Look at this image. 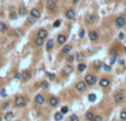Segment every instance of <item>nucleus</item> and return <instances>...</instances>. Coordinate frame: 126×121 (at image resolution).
I'll return each instance as SVG.
<instances>
[{
	"mask_svg": "<svg viewBox=\"0 0 126 121\" xmlns=\"http://www.w3.org/2000/svg\"><path fill=\"white\" fill-rule=\"evenodd\" d=\"M65 16H66V18H67V19L74 20L76 18V12H75V10H73V9H68L67 11H66Z\"/></svg>",
	"mask_w": 126,
	"mask_h": 121,
	"instance_id": "nucleus-6",
	"label": "nucleus"
},
{
	"mask_svg": "<svg viewBox=\"0 0 126 121\" xmlns=\"http://www.w3.org/2000/svg\"><path fill=\"white\" fill-rule=\"evenodd\" d=\"M96 81H97V79H96V77H95L94 75H90V73H88V75L85 76V82H86V85L94 86L95 83H96Z\"/></svg>",
	"mask_w": 126,
	"mask_h": 121,
	"instance_id": "nucleus-1",
	"label": "nucleus"
},
{
	"mask_svg": "<svg viewBox=\"0 0 126 121\" xmlns=\"http://www.w3.org/2000/svg\"><path fill=\"white\" fill-rule=\"evenodd\" d=\"M103 68H104V70H105V71H111V66L103 65Z\"/></svg>",
	"mask_w": 126,
	"mask_h": 121,
	"instance_id": "nucleus-41",
	"label": "nucleus"
},
{
	"mask_svg": "<svg viewBox=\"0 0 126 121\" xmlns=\"http://www.w3.org/2000/svg\"><path fill=\"white\" fill-rule=\"evenodd\" d=\"M71 49H73V46L71 44H66V46H64L63 48V53H69L71 51Z\"/></svg>",
	"mask_w": 126,
	"mask_h": 121,
	"instance_id": "nucleus-20",
	"label": "nucleus"
},
{
	"mask_svg": "<svg viewBox=\"0 0 126 121\" xmlns=\"http://www.w3.org/2000/svg\"><path fill=\"white\" fill-rule=\"evenodd\" d=\"M35 101H36L37 104H44L46 100H45V97L42 95H37L35 97Z\"/></svg>",
	"mask_w": 126,
	"mask_h": 121,
	"instance_id": "nucleus-11",
	"label": "nucleus"
},
{
	"mask_svg": "<svg viewBox=\"0 0 126 121\" xmlns=\"http://www.w3.org/2000/svg\"><path fill=\"white\" fill-rule=\"evenodd\" d=\"M78 2V0H74V3H77Z\"/></svg>",
	"mask_w": 126,
	"mask_h": 121,
	"instance_id": "nucleus-47",
	"label": "nucleus"
},
{
	"mask_svg": "<svg viewBox=\"0 0 126 121\" xmlns=\"http://www.w3.org/2000/svg\"><path fill=\"white\" fill-rule=\"evenodd\" d=\"M54 118H55L56 121H61L64 119V114L61 113V112H55V114H54Z\"/></svg>",
	"mask_w": 126,
	"mask_h": 121,
	"instance_id": "nucleus-19",
	"label": "nucleus"
},
{
	"mask_svg": "<svg viewBox=\"0 0 126 121\" xmlns=\"http://www.w3.org/2000/svg\"><path fill=\"white\" fill-rule=\"evenodd\" d=\"M27 21H28V22H29V23H35V22H36L37 21V19H36V18H35V17H32V16H28V20H27Z\"/></svg>",
	"mask_w": 126,
	"mask_h": 121,
	"instance_id": "nucleus-31",
	"label": "nucleus"
},
{
	"mask_svg": "<svg viewBox=\"0 0 126 121\" xmlns=\"http://www.w3.org/2000/svg\"><path fill=\"white\" fill-rule=\"evenodd\" d=\"M103 67V63H102V61H99V60H97V61H95L94 62V68L96 69V70H99L100 68Z\"/></svg>",
	"mask_w": 126,
	"mask_h": 121,
	"instance_id": "nucleus-24",
	"label": "nucleus"
},
{
	"mask_svg": "<svg viewBox=\"0 0 126 121\" xmlns=\"http://www.w3.org/2000/svg\"><path fill=\"white\" fill-rule=\"evenodd\" d=\"M114 100H115V102H117V103H121V102L124 100L123 92H117L116 95L114 96Z\"/></svg>",
	"mask_w": 126,
	"mask_h": 121,
	"instance_id": "nucleus-10",
	"label": "nucleus"
},
{
	"mask_svg": "<svg viewBox=\"0 0 126 121\" xmlns=\"http://www.w3.org/2000/svg\"><path fill=\"white\" fill-rule=\"evenodd\" d=\"M0 121H1V117H0Z\"/></svg>",
	"mask_w": 126,
	"mask_h": 121,
	"instance_id": "nucleus-48",
	"label": "nucleus"
},
{
	"mask_svg": "<svg viewBox=\"0 0 126 121\" xmlns=\"http://www.w3.org/2000/svg\"><path fill=\"white\" fill-rule=\"evenodd\" d=\"M15 104H16V107L22 108V107L26 106V99H25L22 96H17V97L15 98Z\"/></svg>",
	"mask_w": 126,
	"mask_h": 121,
	"instance_id": "nucleus-2",
	"label": "nucleus"
},
{
	"mask_svg": "<svg viewBox=\"0 0 126 121\" xmlns=\"http://www.w3.org/2000/svg\"><path fill=\"white\" fill-rule=\"evenodd\" d=\"M84 36H85V30L82 29L79 31V37H80V38H84Z\"/></svg>",
	"mask_w": 126,
	"mask_h": 121,
	"instance_id": "nucleus-43",
	"label": "nucleus"
},
{
	"mask_svg": "<svg viewBox=\"0 0 126 121\" xmlns=\"http://www.w3.org/2000/svg\"><path fill=\"white\" fill-rule=\"evenodd\" d=\"M54 44H55L54 39H48V41L46 42V48H47V50H50V49H53V48H54Z\"/></svg>",
	"mask_w": 126,
	"mask_h": 121,
	"instance_id": "nucleus-18",
	"label": "nucleus"
},
{
	"mask_svg": "<svg viewBox=\"0 0 126 121\" xmlns=\"http://www.w3.org/2000/svg\"><path fill=\"white\" fill-rule=\"evenodd\" d=\"M12 118H14V112L9 111V112H7V113L5 114V120H7V121H10V120H11Z\"/></svg>",
	"mask_w": 126,
	"mask_h": 121,
	"instance_id": "nucleus-26",
	"label": "nucleus"
},
{
	"mask_svg": "<svg viewBox=\"0 0 126 121\" xmlns=\"http://www.w3.org/2000/svg\"><path fill=\"white\" fill-rule=\"evenodd\" d=\"M6 31H7V26H6V23L3 21H0V32L5 33Z\"/></svg>",
	"mask_w": 126,
	"mask_h": 121,
	"instance_id": "nucleus-23",
	"label": "nucleus"
},
{
	"mask_svg": "<svg viewBox=\"0 0 126 121\" xmlns=\"http://www.w3.org/2000/svg\"><path fill=\"white\" fill-rule=\"evenodd\" d=\"M74 60H75V56H74V55H68L67 58H66V61H67L68 63L74 62Z\"/></svg>",
	"mask_w": 126,
	"mask_h": 121,
	"instance_id": "nucleus-28",
	"label": "nucleus"
},
{
	"mask_svg": "<svg viewBox=\"0 0 126 121\" xmlns=\"http://www.w3.org/2000/svg\"><path fill=\"white\" fill-rule=\"evenodd\" d=\"M106 1H108V0H106Z\"/></svg>",
	"mask_w": 126,
	"mask_h": 121,
	"instance_id": "nucleus-49",
	"label": "nucleus"
},
{
	"mask_svg": "<svg viewBox=\"0 0 126 121\" xmlns=\"http://www.w3.org/2000/svg\"><path fill=\"white\" fill-rule=\"evenodd\" d=\"M18 13H19V16H26L28 13V9L26 7H24V6H21L18 9Z\"/></svg>",
	"mask_w": 126,
	"mask_h": 121,
	"instance_id": "nucleus-16",
	"label": "nucleus"
},
{
	"mask_svg": "<svg viewBox=\"0 0 126 121\" xmlns=\"http://www.w3.org/2000/svg\"><path fill=\"white\" fill-rule=\"evenodd\" d=\"M60 23H61V22H60V20H56V21L54 22L53 27H54V28H58V27L60 26Z\"/></svg>",
	"mask_w": 126,
	"mask_h": 121,
	"instance_id": "nucleus-37",
	"label": "nucleus"
},
{
	"mask_svg": "<svg viewBox=\"0 0 126 121\" xmlns=\"http://www.w3.org/2000/svg\"><path fill=\"white\" fill-rule=\"evenodd\" d=\"M48 81H46V80H44V81H41V83H40V87L42 88V89H47L48 88Z\"/></svg>",
	"mask_w": 126,
	"mask_h": 121,
	"instance_id": "nucleus-32",
	"label": "nucleus"
},
{
	"mask_svg": "<svg viewBox=\"0 0 126 121\" xmlns=\"http://www.w3.org/2000/svg\"><path fill=\"white\" fill-rule=\"evenodd\" d=\"M15 33L17 34V36H21V34H22V30L21 29H16L15 30Z\"/></svg>",
	"mask_w": 126,
	"mask_h": 121,
	"instance_id": "nucleus-42",
	"label": "nucleus"
},
{
	"mask_svg": "<svg viewBox=\"0 0 126 121\" xmlns=\"http://www.w3.org/2000/svg\"><path fill=\"white\" fill-rule=\"evenodd\" d=\"M86 67H87V66L85 65V63H79V65H78V71H79V72H83V71H85V69H86Z\"/></svg>",
	"mask_w": 126,
	"mask_h": 121,
	"instance_id": "nucleus-29",
	"label": "nucleus"
},
{
	"mask_svg": "<svg viewBox=\"0 0 126 121\" xmlns=\"http://www.w3.org/2000/svg\"><path fill=\"white\" fill-rule=\"evenodd\" d=\"M95 16L94 15H87L86 16V18H85V21L87 22V23H93V22L95 21Z\"/></svg>",
	"mask_w": 126,
	"mask_h": 121,
	"instance_id": "nucleus-17",
	"label": "nucleus"
},
{
	"mask_svg": "<svg viewBox=\"0 0 126 121\" xmlns=\"http://www.w3.org/2000/svg\"><path fill=\"white\" fill-rule=\"evenodd\" d=\"M8 106H9V103H5V104H3V109H6Z\"/></svg>",
	"mask_w": 126,
	"mask_h": 121,
	"instance_id": "nucleus-46",
	"label": "nucleus"
},
{
	"mask_svg": "<svg viewBox=\"0 0 126 121\" xmlns=\"http://www.w3.org/2000/svg\"><path fill=\"white\" fill-rule=\"evenodd\" d=\"M88 37H89L90 41H97V40H98V33H97L96 31H89Z\"/></svg>",
	"mask_w": 126,
	"mask_h": 121,
	"instance_id": "nucleus-13",
	"label": "nucleus"
},
{
	"mask_svg": "<svg viewBox=\"0 0 126 121\" xmlns=\"http://www.w3.org/2000/svg\"><path fill=\"white\" fill-rule=\"evenodd\" d=\"M9 18H10V19H12V20L17 19V12H10Z\"/></svg>",
	"mask_w": 126,
	"mask_h": 121,
	"instance_id": "nucleus-34",
	"label": "nucleus"
},
{
	"mask_svg": "<svg viewBox=\"0 0 126 121\" xmlns=\"http://www.w3.org/2000/svg\"><path fill=\"white\" fill-rule=\"evenodd\" d=\"M35 44H36L37 47H41L42 44H44V39L42 38H39V37H37V39L35 40Z\"/></svg>",
	"mask_w": 126,
	"mask_h": 121,
	"instance_id": "nucleus-22",
	"label": "nucleus"
},
{
	"mask_svg": "<svg viewBox=\"0 0 126 121\" xmlns=\"http://www.w3.org/2000/svg\"><path fill=\"white\" fill-rule=\"evenodd\" d=\"M115 23H116L117 28H123V27L126 24V20H125V18H124L123 16H121V17H117L116 18V21H115Z\"/></svg>",
	"mask_w": 126,
	"mask_h": 121,
	"instance_id": "nucleus-4",
	"label": "nucleus"
},
{
	"mask_svg": "<svg viewBox=\"0 0 126 121\" xmlns=\"http://www.w3.org/2000/svg\"><path fill=\"white\" fill-rule=\"evenodd\" d=\"M49 104H50L51 107H57L58 106V103H59V100H58V98H56V97H50L49 98Z\"/></svg>",
	"mask_w": 126,
	"mask_h": 121,
	"instance_id": "nucleus-12",
	"label": "nucleus"
},
{
	"mask_svg": "<svg viewBox=\"0 0 126 121\" xmlns=\"http://www.w3.org/2000/svg\"><path fill=\"white\" fill-rule=\"evenodd\" d=\"M29 15L30 16H32V17H35L37 20L40 18V16H41V13H40V11H39L37 8H32L31 10H30V12H29Z\"/></svg>",
	"mask_w": 126,
	"mask_h": 121,
	"instance_id": "nucleus-8",
	"label": "nucleus"
},
{
	"mask_svg": "<svg viewBox=\"0 0 126 121\" xmlns=\"http://www.w3.org/2000/svg\"><path fill=\"white\" fill-rule=\"evenodd\" d=\"M68 111H69V109H68V107H61L60 112H61V113H63V114L68 113Z\"/></svg>",
	"mask_w": 126,
	"mask_h": 121,
	"instance_id": "nucleus-33",
	"label": "nucleus"
},
{
	"mask_svg": "<svg viewBox=\"0 0 126 121\" xmlns=\"http://www.w3.org/2000/svg\"><path fill=\"white\" fill-rule=\"evenodd\" d=\"M94 121H103L102 116H95L94 117Z\"/></svg>",
	"mask_w": 126,
	"mask_h": 121,
	"instance_id": "nucleus-40",
	"label": "nucleus"
},
{
	"mask_svg": "<svg viewBox=\"0 0 126 121\" xmlns=\"http://www.w3.org/2000/svg\"><path fill=\"white\" fill-rule=\"evenodd\" d=\"M46 76H47V77H48L50 80H55V77H56V76L54 75V73H51V72H46Z\"/></svg>",
	"mask_w": 126,
	"mask_h": 121,
	"instance_id": "nucleus-35",
	"label": "nucleus"
},
{
	"mask_svg": "<svg viewBox=\"0 0 126 121\" xmlns=\"http://www.w3.org/2000/svg\"><path fill=\"white\" fill-rule=\"evenodd\" d=\"M74 71V67L73 66H70V65H66L65 67H64V69H63V75H65V76H68V75H70L71 72Z\"/></svg>",
	"mask_w": 126,
	"mask_h": 121,
	"instance_id": "nucleus-7",
	"label": "nucleus"
},
{
	"mask_svg": "<svg viewBox=\"0 0 126 121\" xmlns=\"http://www.w3.org/2000/svg\"><path fill=\"white\" fill-rule=\"evenodd\" d=\"M84 58H85V57H84V53H83V52H77V53H76L75 59H77L78 61H82Z\"/></svg>",
	"mask_w": 126,
	"mask_h": 121,
	"instance_id": "nucleus-27",
	"label": "nucleus"
},
{
	"mask_svg": "<svg viewBox=\"0 0 126 121\" xmlns=\"http://www.w3.org/2000/svg\"><path fill=\"white\" fill-rule=\"evenodd\" d=\"M48 36V31H47L46 29H44V28H41V29L38 30V32H37V37H39V38H42V39H46V37Z\"/></svg>",
	"mask_w": 126,
	"mask_h": 121,
	"instance_id": "nucleus-9",
	"label": "nucleus"
},
{
	"mask_svg": "<svg viewBox=\"0 0 126 121\" xmlns=\"http://www.w3.org/2000/svg\"><path fill=\"white\" fill-rule=\"evenodd\" d=\"M88 100H89L90 102H95L96 101V95H95V93H90V95L88 96Z\"/></svg>",
	"mask_w": 126,
	"mask_h": 121,
	"instance_id": "nucleus-30",
	"label": "nucleus"
},
{
	"mask_svg": "<svg viewBox=\"0 0 126 121\" xmlns=\"http://www.w3.org/2000/svg\"><path fill=\"white\" fill-rule=\"evenodd\" d=\"M66 40H67V38H66V36H64V34H58V36H57V42H58L59 44H64L66 42Z\"/></svg>",
	"mask_w": 126,
	"mask_h": 121,
	"instance_id": "nucleus-15",
	"label": "nucleus"
},
{
	"mask_svg": "<svg viewBox=\"0 0 126 121\" xmlns=\"http://www.w3.org/2000/svg\"><path fill=\"white\" fill-rule=\"evenodd\" d=\"M16 79H19V80H22V73H17L16 75Z\"/></svg>",
	"mask_w": 126,
	"mask_h": 121,
	"instance_id": "nucleus-44",
	"label": "nucleus"
},
{
	"mask_svg": "<svg viewBox=\"0 0 126 121\" xmlns=\"http://www.w3.org/2000/svg\"><path fill=\"white\" fill-rule=\"evenodd\" d=\"M46 8L49 10V11H54V10L57 8V3H56L55 0H47Z\"/></svg>",
	"mask_w": 126,
	"mask_h": 121,
	"instance_id": "nucleus-3",
	"label": "nucleus"
},
{
	"mask_svg": "<svg viewBox=\"0 0 126 121\" xmlns=\"http://www.w3.org/2000/svg\"><path fill=\"white\" fill-rule=\"evenodd\" d=\"M69 120L70 121H79V119H78V117L76 116V114H71L70 118H69Z\"/></svg>",
	"mask_w": 126,
	"mask_h": 121,
	"instance_id": "nucleus-36",
	"label": "nucleus"
},
{
	"mask_svg": "<svg viewBox=\"0 0 126 121\" xmlns=\"http://www.w3.org/2000/svg\"><path fill=\"white\" fill-rule=\"evenodd\" d=\"M76 89L79 92H84L86 90V82L85 81H78L76 83Z\"/></svg>",
	"mask_w": 126,
	"mask_h": 121,
	"instance_id": "nucleus-5",
	"label": "nucleus"
},
{
	"mask_svg": "<svg viewBox=\"0 0 126 121\" xmlns=\"http://www.w3.org/2000/svg\"><path fill=\"white\" fill-rule=\"evenodd\" d=\"M119 117H121L122 120H126V111H125V110L121 112V116H119Z\"/></svg>",
	"mask_w": 126,
	"mask_h": 121,
	"instance_id": "nucleus-38",
	"label": "nucleus"
},
{
	"mask_svg": "<svg viewBox=\"0 0 126 121\" xmlns=\"http://www.w3.org/2000/svg\"><path fill=\"white\" fill-rule=\"evenodd\" d=\"M94 117H95V114L93 113L92 111L86 112V119H87L88 121H94Z\"/></svg>",
	"mask_w": 126,
	"mask_h": 121,
	"instance_id": "nucleus-21",
	"label": "nucleus"
},
{
	"mask_svg": "<svg viewBox=\"0 0 126 121\" xmlns=\"http://www.w3.org/2000/svg\"><path fill=\"white\" fill-rule=\"evenodd\" d=\"M0 95H1V97H2V98H6V97H7L6 90H5V89H1V91H0Z\"/></svg>",
	"mask_w": 126,
	"mask_h": 121,
	"instance_id": "nucleus-39",
	"label": "nucleus"
},
{
	"mask_svg": "<svg viewBox=\"0 0 126 121\" xmlns=\"http://www.w3.org/2000/svg\"><path fill=\"white\" fill-rule=\"evenodd\" d=\"M30 78H31V75H30V72H28V71H25L24 73H22V80H29Z\"/></svg>",
	"mask_w": 126,
	"mask_h": 121,
	"instance_id": "nucleus-25",
	"label": "nucleus"
},
{
	"mask_svg": "<svg viewBox=\"0 0 126 121\" xmlns=\"http://www.w3.org/2000/svg\"><path fill=\"white\" fill-rule=\"evenodd\" d=\"M109 80L108 79H106V78H103V79H100V81H99V86L102 88H106V87H108L109 86Z\"/></svg>",
	"mask_w": 126,
	"mask_h": 121,
	"instance_id": "nucleus-14",
	"label": "nucleus"
},
{
	"mask_svg": "<svg viewBox=\"0 0 126 121\" xmlns=\"http://www.w3.org/2000/svg\"><path fill=\"white\" fill-rule=\"evenodd\" d=\"M124 37H125V34H124L123 32H121V33H119V36H118V38L121 39V40H123V39H124Z\"/></svg>",
	"mask_w": 126,
	"mask_h": 121,
	"instance_id": "nucleus-45",
	"label": "nucleus"
}]
</instances>
